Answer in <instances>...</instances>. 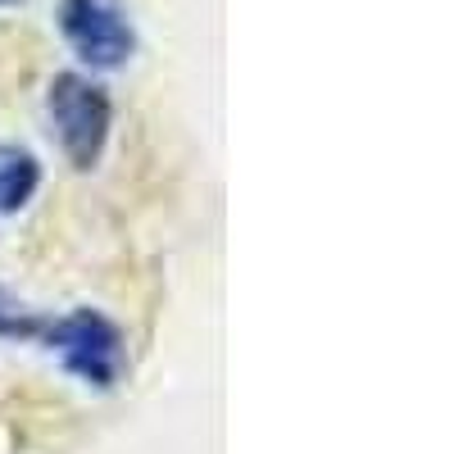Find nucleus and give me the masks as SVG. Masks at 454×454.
Returning <instances> with one entry per match:
<instances>
[{
	"instance_id": "4",
	"label": "nucleus",
	"mask_w": 454,
	"mask_h": 454,
	"mask_svg": "<svg viewBox=\"0 0 454 454\" xmlns=\"http://www.w3.org/2000/svg\"><path fill=\"white\" fill-rule=\"evenodd\" d=\"M42 192V160L27 145L0 141V218L27 209Z\"/></svg>"
},
{
	"instance_id": "3",
	"label": "nucleus",
	"mask_w": 454,
	"mask_h": 454,
	"mask_svg": "<svg viewBox=\"0 0 454 454\" xmlns=\"http://www.w3.org/2000/svg\"><path fill=\"white\" fill-rule=\"evenodd\" d=\"M55 27L82 68L114 73L137 55V19L128 0H59Z\"/></svg>"
},
{
	"instance_id": "2",
	"label": "nucleus",
	"mask_w": 454,
	"mask_h": 454,
	"mask_svg": "<svg viewBox=\"0 0 454 454\" xmlns=\"http://www.w3.org/2000/svg\"><path fill=\"white\" fill-rule=\"evenodd\" d=\"M42 340H46V350L64 364V372H73L82 387L114 391L128 372L123 327L100 309H68L64 318H51Z\"/></svg>"
},
{
	"instance_id": "5",
	"label": "nucleus",
	"mask_w": 454,
	"mask_h": 454,
	"mask_svg": "<svg viewBox=\"0 0 454 454\" xmlns=\"http://www.w3.org/2000/svg\"><path fill=\"white\" fill-rule=\"evenodd\" d=\"M46 332V318H36L32 309H23V305H14V300L0 291V336H42Z\"/></svg>"
},
{
	"instance_id": "1",
	"label": "nucleus",
	"mask_w": 454,
	"mask_h": 454,
	"mask_svg": "<svg viewBox=\"0 0 454 454\" xmlns=\"http://www.w3.org/2000/svg\"><path fill=\"white\" fill-rule=\"evenodd\" d=\"M46 123L59 155L78 173H91L105 160V145L114 132V96L91 73L64 68L46 82Z\"/></svg>"
},
{
	"instance_id": "6",
	"label": "nucleus",
	"mask_w": 454,
	"mask_h": 454,
	"mask_svg": "<svg viewBox=\"0 0 454 454\" xmlns=\"http://www.w3.org/2000/svg\"><path fill=\"white\" fill-rule=\"evenodd\" d=\"M10 5H23V0H0V10H10Z\"/></svg>"
}]
</instances>
